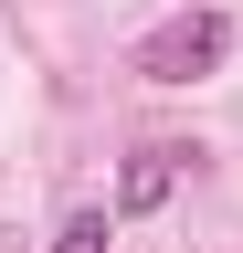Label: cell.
Here are the masks:
<instances>
[{
  "instance_id": "obj_1",
  "label": "cell",
  "mask_w": 243,
  "mask_h": 253,
  "mask_svg": "<svg viewBox=\"0 0 243 253\" xmlns=\"http://www.w3.org/2000/svg\"><path fill=\"white\" fill-rule=\"evenodd\" d=\"M222 53H233V21L222 11H169L138 42V74L148 84H201V74H222Z\"/></svg>"
},
{
  "instance_id": "obj_2",
  "label": "cell",
  "mask_w": 243,
  "mask_h": 253,
  "mask_svg": "<svg viewBox=\"0 0 243 253\" xmlns=\"http://www.w3.org/2000/svg\"><path fill=\"white\" fill-rule=\"evenodd\" d=\"M180 158H191V148H138L127 169H116V221H148V211H169V190H180Z\"/></svg>"
},
{
  "instance_id": "obj_3",
  "label": "cell",
  "mask_w": 243,
  "mask_h": 253,
  "mask_svg": "<svg viewBox=\"0 0 243 253\" xmlns=\"http://www.w3.org/2000/svg\"><path fill=\"white\" fill-rule=\"evenodd\" d=\"M116 243V211H74L64 232H53V253H106Z\"/></svg>"
}]
</instances>
